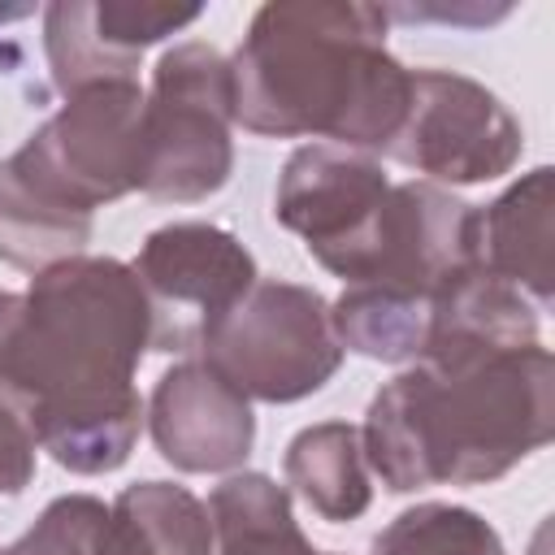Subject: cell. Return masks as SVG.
<instances>
[{
	"label": "cell",
	"instance_id": "cell-1",
	"mask_svg": "<svg viewBox=\"0 0 555 555\" xmlns=\"http://www.w3.org/2000/svg\"><path fill=\"white\" fill-rule=\"evenodd\" d=\"M156 351V312L117 256H69L0 291V382L26 403L39 451L78 477L117 473L139 434L134 369Z\"/></svg>",
	"mask_w": 555,
	"mask_h": 555
},
{
	"label": "cell",
	"instance_id": "cell-2",
	"mask_svg": "<svg viewBox=\"0 0 555 555\" xmlns=\"http://www.w3.org/2000/svg\"><path fill=\"white\" fill-rule=\"evenodd\" d=\"M555 438V360L542 343H429L364 412L369 473L390 494L486 486Z\"/></svg>",
	"mask_w": 555,
	"mask_h": 555
},
{
	"label": "cell",
	"instance_id": "cell-3",
	"mask_svg": "<svg viewBox=\"0 0 555 555\" xmlns=\"http://www.w3.org/2000/svg\"><path fill=\"white\" fill-rule=\"evenodd\" d=\"M386 4L269 0L230 56L234 126L386 152L403 126L412 69L386 48Z\"/></svg>",
	"mask_w": 555,
	"mask_h": 555
},
{
	"label": "cell",
	"instance_id": "cell-4",
	"mask_svg": "<svg viewBox=\"0 0 555 555\" xmlns=\"http://www.w3.org/2000/svg\"><path fill=\"white\" fill-rule=\"evenodd\" d=\"M199 360L247 403H299L343 369V343L321 291L256 278V286L208 321L195 338Z\"/></svg>",
	"mask_w": 555,
	"mask_h": 555
},
{
	"label": "cell",
	"instance_id": "cell-5",
	"mask_svg": "<svg viewBox=\"0 0 555 555\" xmlns=\"http://www.w3.org/2000/svg\"><path fill=\"white\" fill-rule=\"evenodd\" d=\"M234 173L230 56L204 39L160 52L143 100L139 191L160 204H199Z\"/></svg>",
	"mask_w": 555,
	"mask_h": 555
},
{
	"label": "cell",
	"instance_id": "cell-6",
	"mask_svg": "<svg viewBox=\"0 0 555 555\" xmlns=\"http://www.w3.org/2000/svg\"><path fill=\"white\" fill-rule=\"evenodd\" d=\"M143 100L139 78L95 82L35 126V134L9 156L17 173L48 199L95 212L130 191H139L143 165Z\"/></svg>",
	"mask_w": 555,
	"mask_h": 555
},
{
	"label": "cell",
	"instance_id": "cell-7",
	"mask_svg": "<svg viewBox=\"0 0 555 555\" xmlns=\"http://www.w3.org/2000/svg\"><path fill=\"white\" fill-rule=\"evenodd\" d=\"M321 269L343 278V286H377L434 299L460 273L477 269L473 204L425 178L390 182L369 225L330 260H321Z\"/></svg>",
	"mask_w": 555,
	"mask_h": 555
},
{
	"label": "cell",
	"instance_id": "cell-8",
	"mask_svg": "<svg viewBox=\"0 0 555 555\" xmlns=\"http://www.w3.org/2000/svg\"><path fill=\"white\" fill-rule=\"evenodd\" d=\"M520 152L525 130L486 82L455 69H412L403 126L382 156L451 191L512 173Z\"/></svg>",
	"mask_w": 555,
	"mask_h": 555
},
{
	"label": "cell",
	"instance_id": "cell-9",
	"mask_svg": "<svg viewBox=\"0 0 555 555\" xmlns=\"http://www.w3.org/2000/svg\"><path fill=\"white\" fill-rule=\"evenodd\" d=\"M130 269L156 312V351H191L199 330L238 304L260 278L243 238L212 221L156 225L139 243Z\"/></svg>",
	"mask_w": 555,
	"mask_h": 555
},
{
	"label": "cell",
	"instance_id": "cell-10",
	"mask_svg": "<svg viewBox=\"0 0 555 555\" xmlns=\"http://www.w3.org/2000/svg\"><path fill=\"white\" fill-rule=\"evenodd\" d=\"M199 4H156V0H56L43 9V52L61 95L95 82L139 78V56L186 30Z\"/></svg>",
	"mask_w": 555,
	"mask_h": 555
},
{
	"label": "cell",
	"instance_id": "cell-11",
	"mask_svg": "<svg viewBox=\"0 0 555 555\" xmlns=\"http://www.w3.org/2000/svg\"><path fill=\"white\" fill-rule=\"evenodd\" d=\"M147 434L178 473H238L256 447L251 403L199 356L169 364L143 408Z\"/></svg>",
	"mask_w": 555,
	"mask_h": 555
},
{
	"label": "cell",
	"instance_id": "cell-12",
	"mask_svg": "<svg viewBox=\"0 0 555 555\" xmlns=\"http://www.w3.org/2000/svg\"><path fill=\"white\" fill-rule=\"evenodd\" d=\"M390 191V173L377 156L338 143H299L273 186V217L304 238L321 264L347 247Z\"/></svg>",
	"mask_w": 555,
	"mask_h": 555
},
{
	"label": "cell",
	"instance_id": "cell-13",
	"mask_svg": "<svg viewBox=\"0 0 555 555\" xmlns=\"http://www.w3.org/2000/svg\"><path fill=\"white\" fill-rule=\"evenodd\" d=\"M551 208H555V169L551 165H533L486 208H473L477 269L516 286L538 312H546L551 291H555Z\"/></svg>",
	"mask_w": 555,
	"mask_h": 555
},
{
	"label": "cell",
	"instance_id": "cell-14",
	"mask_svg": "<svg viewBox=\"0 0 555 555\" xmlns=\"http://www.w3.org/2000/svg\"><path fill=\"white\" fill-rule=\"evenodd\" d=\"M286 490L299 494L321 520L347 525L369 512L373 477L360 442V425L351 421H317L286 442L282 455Z\"/></svg>",
	"mask_w": 555,
	"mask_h": 555
},
{
	"label": "cell",
	"instance_id": "cell-15",
	"mask_svg": "<svg viewBox=\"0 0 555 555\" xmlns=\"http://www.w3.org/2000/svg\"><path fill=\"white\" fill-rule=\"evenodd\" d=\"M212 555H325L295 520L291 490L269 473H230L208 494Z\"/></svg>",
	"mask_w": 555,
	"mask_h": 555
},
{
	"label": "cell",
	"instance_id": "cell-16",
	"mask_svg": "<svg viewBox=\"0 0 555 555\" xmlns=\"http://www.w3.org/2000/svg\"><path fill=\"white\" fill-rule=\"evenodd\" d=\"M91 212L65 208L30 186L17 165L0 160V260L22 273H43L69 256H82L91 243Z\"/></svg>",
	"mask_w": 555,
	"mask_h": 555
},
{
	"label": "cell",
	"instance_id": "cell-17",
	"mask_svg": "<svg viewBox=\"0 0 555 555\" xmlns=\"http://www.w3.org/2000/svg\"><path fill=\"white\" fill-rule=\"evenodd\" d=\"M117 555H212V516L199 494L178 481H130L113 503Z\"/></svg>",
	"mask_w": 555,
	"mask_h": 555
},
{
	"label": "cell",
	"instance_id": "cell-18",
	"mask_svg": "<svg viewBox=\"0 0 555 555\" xmlns=\"http://www.w3.org/2000/svg\"><path fill=\"white\" fill-rule=\"evenodd\" d=\"M434 299L395 295L377 286H343V295L330 304V325L343 343V351L386 360V364H412L434 330Z\"/></svg>",
	"mask_w": 555,
	"mask_h": 555
},
{
	"label": "cell",
	"instance_id": "cell-19",
	"mask_svg": "<svg viewBox=\"0 0 555 555\" xmlns=\"http://www.w3.org/2000/svg\"><path fill=\"white\" fill-rule=\"evenodd\" d=\"M369 555H507L499 529L460 503H416L399 512Z\"/></svg>",
	"mask_w": 555,
	"mask_h": 555
},
{
	"label": "cell",
	"instance_id": "cell-20",
	"mask_svg": "<svg viewBox=\"0 0 555 555\" xmlns=\"http://www.w3.org/2000/svg\"><path fill=\"white\" fill-rule=\"evenodd\" d=\"M4 555H117L113 516L95 494H61Z\"/></svg>",
	"mask_w": 555,
	"mask_h": 555
},
{
	"label": "cell",
	"instance_id": "cell-21",
	"mask_svg": "<svg viewBox=\"0 0 555 555\" xmlns=\"http://www.w3.org/2000/svg\"><path fill=\"white\" fill-rule=\"evenodd\" d=\"M39 464V434L26 403L0 382V494L13 499L35 481Z\"/></svg>",
	"mask_w": 555,
	"mask_h": 555
},
{
	"label": "cell",
	"instance_id": "cell-22",
	"mask_svg": "<svg viewBox=\"0 0 555 555\" xmlns=\"http://www.w3.org/2000/svg\"><path fill=\"white\" fill-rule=\"evenodd\" d=\"M26 13H35V9H30V4H13V9L0 4V22H17V17H26Z\"/></svg>",
	"mask_w": 555,
	"mask_h": 555
},
{
	"label": "cell",
	"instance_id": "cell-23",
	"mask_svg": "<svg viewBox=\"0 0 555 555\" xmlns=\"http://www.w3.org/2000/svg\"><path fill=\"white\" fill-rule=\"evenodd\" d=\"M0 555H4V551H0Z\"/></svg>",
	"mask_w": 555,
	"mask_h": 555
}]
</instances>
